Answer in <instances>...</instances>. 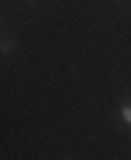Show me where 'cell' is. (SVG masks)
I'll use <instances>...</instances> for the list:
<instances>
[{
	"label": "cell",
	"instance_id": "1",
	"mask_svg": "<svg viewBox=\"0 0 131 160\" xmlns=\"http://www.w3.org/2000/svg\"><path fill=\"white\" fill-rule=\"evenodd\" d=\"M11 53H14V39L0 29V57H11Z\"/></svg>",
	"mask_w": 131,
	"mask_h": 160
},
{
	"label": "cell",
	"instance_id": "2",
	"mask_svg": "<svg viewBox=\"0 0 131 160\" xmlns=\"http://www.w3.org/2000/svg\"><path fill=\"white\" fill-rule=\"evenodd\" d=\"M117 118H120V121H124V125L131 128V100H128V103H120V107H117Z\"/></svg>",
	"mask_w": 131,
	"mask_h": 160
},
{
	"label": "cell",
	"instance_id": "3",
	"mask_svg": "<svg viewBox=\"0 0 131 160\" xmlns=\"http://www.w3.org/2000/svg\"><path fill=\"white\" fill-rule=\"evenodd\" d=\"M25 4H35V0H25Z\"/></svg>",
	"mask_w": 131,
	"mask_h": 160
}]
</instances>
